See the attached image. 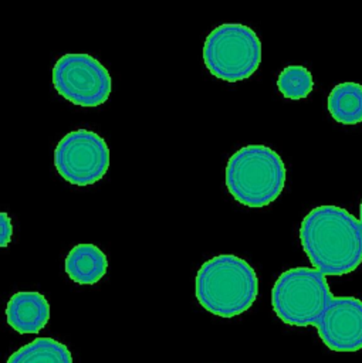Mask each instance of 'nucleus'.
Returning a JSON list of instances; mask_svg holds the SVG:
<instances>
[{"mask_svg":"<svg viewBox=\"0 0 362 363\" xmlns=\"http://www.w3.org/2000/svg\"><path fill=\"white\" fill-rule=\"evenodd\" d=\"M359 220L362 223V200H361V204H359Z\"/></svg>","mask_w":362,"mask_h":363,"instance_id":"15","label":"nucleus"},{"mask_svg":"<svg viewBox=\"0 0 362 363\" xmlns=\"http://www.w3.org/2000/svg\"><path fill=\"white\" fill-rule=\"evenodd\" d=\"M108 269L105 252L94 244H77L65 257V272L78 285L97 284Z\"/></svg>","mask_w":362,"mask_h":363,"instance_id":"10","label":"nucleus"},{"mask_svg":"<svg viewBox=\"0 0 362 363\" xmlns=\"http://www.w3.org/2000/svg\"><path fill=\"white\" fill-rule=\"evenodd\" d=\"M9 326L20 335H35L50 320V303L37 291H20L10 296L6 306Z\"/></svg>","mask_w":362,"mask_h":363,"instance_id":"9","label":"nucleus"},{"mask_svg":"<svg viewBox=\"0 0 362 363\" xmlns=\"http://www.w3.org/2000/svg\"><path fill=\"white\" fill-rule=\"evenodd\" d=\"M54 166L58 174L75 186L99 182L109 167V149L98 133L88 129L68 132L54 149Z\"/></svg>","mask_w":362,"mask_h":363,"instance_id":"7","label":"nucleus"},{"mask_svg":"<svg viewBox=\"0 0 362 363\" xmlns=\"http://www.w3.org/2000/svg\"><path fill=\"white\" fill-rule=\"evenodd\" d=\"M203 62L209 72L221 81L247 79L260 67L261 41L246 24H220L204 40Z\"/></svg>","mask_w":362,"mask_h":363,"instance_id":"5","label":"nucleus"},{"mask_svg":"<svg viewBox=\"0 0 362 363\" xmlns=\"http://www.w3.org/2000/svg\"><path fill=\"white\" fill-rule=\"evenodd\" d=\"M329 115L341 125L362 122V84L346 81L336 84L327 99Z\"/></svg>","mask_w":362,"mask_h":363,"instance_id":"11","label":"nucleus"},{"mask_svg":"<svg viewBox=\"0 0 362 363\" xmlns=\"http://www.w3.org/2000/svg\"><path fill=\"white\" fill-rule=\"evenodd\" d=\"M287 170L281 156L265 145H247L236 150L224 172V183L236 201L246 207L271 204L285 186Z\"/></svg>","mask_w":362,"mask_h":363,"instance_id":"3","label":"nucleus"},{"mask_svg":"<svg viewBox=\"0 0 362 363\" xmlns=\"http://www.w3.org/2000/svg\"><path fill=\"white\" fill-rule=\"evenodd\" d=\"M277 88L287 99H304L314 88L312 74L304 65H287L278 74Z\"/></svg>","mask_w":362,"mask_h":363,"instance_id":"13","label":"nucleus"},{"mask_svg":"<svg viewBox=\"0 0 362 363\" xmlns=\"http://www.w3.org/2000/svg\"><path fill=\"white\" fill-rule=\"evenodd\" d=\"M196 299L207 312L234 318L251 308L258 295L254 268L233 254H220L202 264L194 282Z\"/></svg>","mask_w":362,"mask_h":363,"instance_id":"2","label":"nucleus"},{"mask_svg":"<svg viewBox=\"0 0 362 363\" xmlns=\"http://www.w3.org/2000/svg\"><path fill=\"white\" fill-rule=\"evenodd\" d=\"M13 237V224L7 213L0 214V247L4 248L10 244Z\"/></svg>","mask_w":362,"mask_h":363,"instance_id":"14","label":"nucleus"},{"mask_svg":"<svg viewBox=\"0 0 362 363\" xmlns=\"http://www.w3.org/2000/svg\"><path fill=\"white\" fill-rule=\"evenodd\" d=\"M7 363H72V354L53 337H37L11 353Z\"/></svg>","mask_w":362,"mask_h":363,"instance_id":"12","label":"nucleus"},{"mask_svg":"<svg viewBox=\"0 0 362 363\" xmlns=\"http://www.w3.org/2000/svg\"><path fill=\"white\" fill-rule=\"evenodd\" d=\"M332 298L325 275L308 267L284 271L271 289V306L278 319L298 328H317Z\"/></svg>","mask_w":362,"mask_h":363,"instance_id":"4","label":"nucleus"},{"mask_svg":"<svg viewBox=\"0 0 362 363\" xmlns=\"http://www.w3.org/2000/svg\"><path fill=\"white\" fill-rule=\"evenodd\" d=\"M55 91L74 105L99 106L112 91L108 69L89 54H64L53 67Z\"/></svg>","mask_w":362,"mask_h":363,"instance_id":"6","label":"nucleus"},{"mask_svg":"<svg viewBox=\"0 0 362 363\" xmlns=\"http://www.w3.org/2000/svg\"><path fill=\"white\" fill-rule=\"evenodd\" d=\"M300 241L325 277L351 274L362 264V223L339 206L314 207L301 221Z\"/></svg>","mask_w":362,"mask_h":363,"instance_id":"1","label":"nucleus"},{"mask_svg":"<svg viewBox=\"0 0 362 363\" xmlns=\"http://www.w3.org/2000/svg\"><path fill=\"white\" fill-rule=\"evenodd\" d=\"M318 336L332 352L362 349V301L355 296H334L317 325Z\"/></svg>","mask_w":362,"mask_h":363,"instance_id":"8","label":"nucleus"}]
</instances>
